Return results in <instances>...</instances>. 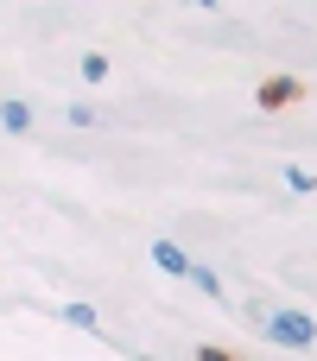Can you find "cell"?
<instances>
[{
	"instance_id": "cell-1",
	"label": "cell",
	"mask_w": 317,
	"mask_h": 361,
	"mask_svg": "<svg viewBox=\"0 0 317 361\" xmlns=\"http://www.w3.org/2000/svg\"><path fill=\"white\" fill-rule=\"evenodd\" d=\"M261 330H267L273 349H311V343H317V317H311V311H267Z\"/></svg>"
},
{
	"instance_id": "cell-2",
	"label": "cell",
	"mask_w": 317,
	"mask_h": 361,
	"mask_svg": "<svg viewBox=\"0 0 317 361\" xmlns=\"http://www.w3.org/2000/svg\"><path fill=\"white\" fill-rule=\"evenodd\" d=\"M254 102H261V108H292V102H305V82H299V76H267V82L254 89Z\"/></svg>"
},
{
	"instance_id": "cell-3",
	"label": "cell",
	"mask_w": 317,
	"mask_h": 361,
	"mask_svg": "<svg viewBox=\"0 0 317 361\" xmlns=\"http://www.w3.org/2000/svg\"><path fill=\"white\" fill-rule=\"evenodd\" d=\"M152 267H159V273H172V279H191V267H197V260H191L178 241H152Z\"/></svg>"
},
{
	"instance_id": "cell-4",
	"label": "cell",
	"mask_w": 317,
	"mask_h": 361,
	"mask_svg": "<svg viewBox=\"0 0 317 361\" xmlns=\"http://www.w3.org/2000/svg\"><path fill=\"white\" fill-rule=\"evenodd\" d=\"M0 127H6V133H25V127H32V108H25L19 95H6V102H0Z\"/></svg>"
},
{
	"instance_id": "cell-5",
	"label": "cell",
	"mask_w": 317,
	"mask_h": 361,
	"mask_svg": "<svg viewBox=\"0 0 317 361\" xmlns=\"http://www.w3.org/2000/svg\"><path fill=\"white\" fill-rule=\"evenodd\" d=\"M64 324H76V330H102V317H95V305H64Z\"/></svg>"
},
{
	"instance_id": "cell-6",
	"label": "cell",
	"mask_w": 317,
	"mask_h": 361,
	"mask_svg": "<svg viewBox=\"0 0 317 361\" xmlns=\"http://www.w3.org/2000/svg\"><path fill=\"white\" fill-rule=\"evenodd\" d=\"M191 286L210 292V298H222V273H216V267H191Z\"/></svg>"
},
{
	"instance_id": "cell-7",
	"label": "cell",
	"mask_w": 317,
	"mask_h": 361,
	"mask_svg": "<svg viewBox=\"0 0 317 361\" xmlns=\"http://www.w3.org/2000/svg\"><path fill=\"white\" fill-rule=\"evenodd\" d=\"M83 76H89V82H102V76H108V57H102V51H89V57H83Z\"/></svg>"
},
{
	"instance_id": "cell-8",
	"label": "cell",
	"mask_w": 317,
	"mask_h": 361,
	"mask_svg": "<svg viewBox=\"0 0 317 361\" xmlns=\"http://www.w3.org/2000/svg\"><path fill=\"white\" fill-rule=\"evenodd\" d=\"M197 6H222V0H197Z\"/></svg>"
}]
</instances>
